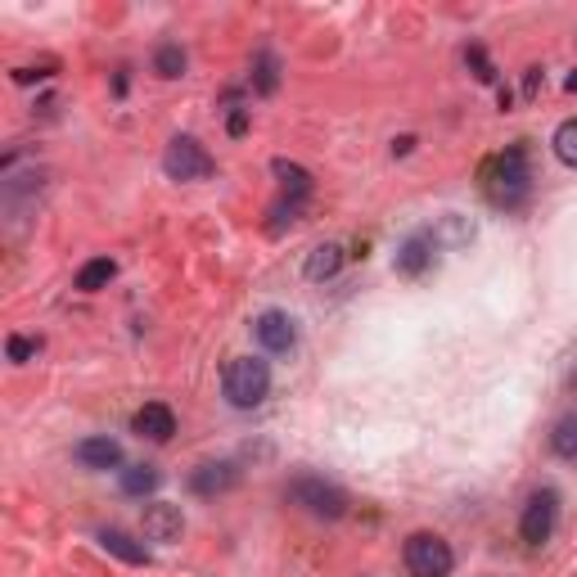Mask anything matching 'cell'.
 I'll use <instances>...</instances> for the list:
<instances>
[{
    "instance_id": "obj_1",
    "label": "cell",
    "mask_w": 577,
    "mask_h": 577,
    "mask_svg": "<svg viewBox=\"0 0 577 577\" xmlns=\"http://www.w3.org/2000/svg\"><path fill=\"white\" fill-rule=\"evenodd\" d=\"M478 185H483V199L500 212H515L528 203L533 194V172H528V150L524 144H510L505 154L487 159L483 172H478Z\"/></svg>"
},
{
    "instance_id": "obj_2",
    "label": "cell",
    "mask_w": 577,
    "mask_h": 577,
    "mask_svg": "<svg viewBox=\"0 0 577 577\" xmlns=\"http://www.w3.org/2000/svg\"><path fill=\"white\" fill-rule=\"evenodd\" d=\"M222 393H226V402L240 406V411L262 406L266 393H271V371H266V361H257V356H235L231 366H226V375H222Z\"/></svg>"
},
{
    "instance_id": "obj_3",
    "label": "cell",
    "mask_w": 577,
    "mask_h": 577,
    "mask_svg": "<svg viewBox=\"0 0 577 577\" xmlns=\"http://www.w3.org/2000/svg\"><path fill=\"white\" fill-rule=\"evenodd\" d=\"M288 500L303 505V510L316 515V519H343L347 505H352L338 483H325V478H316V474H303V478L288 483Z\"/></svg>"
},
{
    "instance_id": "obj_4",
    "label": "cell",
    "mask_w": 577,
    "mask_h": 577,
    "mask_svg": "<svg viewBox=\"0 0 577 577\" xmlns=\"http://www.w3.org/2000/svg\"><path fill=\"white\" fill-rule=\"evenodd\" d=\"M402 559H406V573H411V577H452V568H456V555H452V546H447L438 533H415V537H406Z\"/></svg>"
},
{
    "instance_id": "obj_5",
    "label": "cell",
    "mask_w": 577,
    "mask_h": 577,
    "mask_svg": "<svg viewBox=\"0 0 577 577\" xmlns=\"http://www.w3.org/2000/svg\"><path fill=\"white\" fill-rule=\"evenodd\" d=\"M163 172H168L172 181H207V176L216 172V163H212V154L203 150L199 140L176 135V140L168 144V154H163Z\"/></svg>"
},
{
    "instance_id": "obj_6",
    "label": "cell",
    "mask_w": 577,
    "mask_h": 577,
    "mask_svg": "<svg viewBox=\"0 0 577 577\" xmlns=\"http://www.w3.org/2000/svg\"><path fill=\"white\" fill-rule=\"evenodd\" d=\"M555 519H559V496H555L550 487H541V492H533L528 505H524L519 537H524L528 546H546L550 533H555Z\"/></svg>"
},
{
    "instance_id": "obj_7",
    "label": "cell",
    "mask_w": 577,
    "mask_h": 577,
    "mask_svg": "<svg viewBox=\"0 0 577 577\" xmlns=\"http://www.w3.org/2000/svg\"><path fill=\"white\" fill-rule=\"evenodd\" d=\"M253 334H257V343L266 347V352H294V343H298V321L288 316V312H262L257 321H253Z\"/></svg>"
},
{
    "instance_id": "obj_8",
    "label": "cell",
    "mask_w": 577,
    "mask_h": 577,
    "mask_svg": "<svg viewBox=\"0 0 577 577\" xmlns=\"http://www.w3.org/2000/svg\"><path fill=\"white\" fill-rule=\"evenodd\" d=\"M131 428L140 433V438H150V443H172L176 415H172V406H163V402H144V406L131 415Z\"/></svg>"
},
{
    "instance_id": "obj_9",
    "label": "cell",
    "mask_w": 577,
    "mask_h": 577,
    "mask_svg": "<svg viewBox=\"0 0 577 577\" xmlns=\"http://www.w3.org/2000/svg\"><path fill=\"white\" fill-rule=\"evenodd\" d=\"M140 528H144V537H150V541L172 546V541H181V533H185V515L176 510V505H144Z\"/></svg>"
},
{
    "instance_id": "obj_10",
    "label": "cell",
    "mask_w": 577,
    "mask_h": 577,
    "mask_svg": "<svg viewBox=\"0 0 577 577\" xmlns=\"http://www.w3.org/2000/svg\"><path fill=\"white\" fill-rule=\"evenodd\" d=\"M235 483H240V469H235L231 460L199 465V469L190 474V492H194V496H222V492H231Z\"/></svg>"
},
{
    "instance_id": "obj_11",
    "label": "cell",
    "mask_w": 577,
    "mask_h": 577,
    "mask_svg": "<svg viewBox=\"0 0 577 577\" xmlns=\"http://www.w3.org/2000/svg\"><path fill=\"white\" fill-rule=\"evenodd\" d=\"M433 249H438V240H433V235H411L402 249H397V271L402 275H424L428 266H433Z\"/></svg>"
},
{
    "instance_id": "obj_12",
    "label": "cell",
    "mask_w": 577,
    "mask_h": 577,
    "mask_svg": "<svg viewBox=\"0 0 577 577\" xmlns=\"http://www.w3.org/2000/svg\"><path fill=\"white\" fill-rule=\"evenodd\" d=\"M72 456H78V465H87V469H118L122 465V447L113 438H82Z\"/></svg>"
},
{
    "instance_id": "obj_13",
    "label": "cell",
    "mask_w": 577,
    "mask_h": 577,
    "mask_svg": "<svg viewBox=\"0 0 577 577\" xmlns=\"http://www.w3.org/2000/svg\"><path fill=\"white\" fill-rule=\"evenodd\" d=\"M100 546H104L109 555H118L122 564H150V546L135 541V537L122 533V528H104V533H100Z\"/></svg>"
},
{
    "instance_id": "obj_14",
    "label": "cell",
    "mask_w": 577,
    "mask_h": 577,
    "mask_svg": "<svg viewBox=\"0 0 577 577\" xmlns=\"http://www.w3.org/2000/svg\"><path fill=\"white\" fill-rule=\"evenodd\" d=\"M343 271V244H321V249H312V257H307V280H334Z\"/></svg>"
},
{
    "instance_id": "obj_15",
    "label": "cell",
    "mask_w": 577,
    "mask_h": 577,
    "mask_svg": "<svg viewBox=\"0 0 577 577\" xmlns=\"http://www.w3.org/2000/svg\"><path fill=\"white\" fill-rule=\"evenodd\" d=\"M271 168H275V176H280V185H284V199L303 203V199L312 194V176H307L298 163H284V159H275Z\"/></svg>"
},
{
    "instance_id": "obj_16",
    "label": "cell",
    "mask_w": 577,
    "mask_h": 577,
    "mask_svg": "<svg viewBox=\"0 0 577 577\" xmlns=\"http://www.w3.org/2000/svg\"><path fill=\"white\" fill-rule=\"evenodd\" d=\"M113 275H118L113 257H91V262L78 271V288H82V294H100V288H109Z\"/></svg>"
},
{
    "instance_id": "obj_17",
    "label": "cell",
    "mask_w": 577,
    "mask_h": 577,
    "mask_svg": "<svg viewBox=\"0 0 577 577\" xmlns=\"http://www.w3.org/2000/svg\"><path fill=\"white\" fill-rule=\"evenodd\" d=\"M159 487V469L154 465H131V469H122V492L126 496H150Z\"/></svg>"
},
{
    "instance_id": "obj_18",
    "label": "cell",
    "mask_w": 577,
    "mask_h": 577,
    "mask_svg": "<svg viewBox=\"0 0 577 577\" xmlns=\"http://www.w3.org/2000/svg\"><path fill=\"white\" fill-rule=\"evenodd\" d=\"M154 72H159L163 82H176L181 72H185V50H181V45H172V41H168V45H159V50H154Z\"/></svg>"
},
{
    "instance_id": "obj_19",
    "label": "cell",
    "mask_w": 577,
    "mask_h": 577,
    "mask_svg": "<svg viewBox=\"0 0 577 577\" xmlns=\"http://www.w3.org/2000/svg\"><path fill=\"white\" fill-rule=\"evenodd\" d=\"M275 87H280V63H275V54H257V59H253V91H257V95H275Z\"/></svg>"
},
{
    "instance_id": "obj_20",
    "label": "cell",
    "mask_w": 577,
    "mask_h": 577,
    "mask_svg": "<svg viewBox=\"0 0 577 577\" xmlns=\"http://www.w3.org/2000/svg\"><path fill=\"white\" fill-rule=\"evenodd\" d=\"M550 447H555V456L577 460V415H564V419L555 424V433H550Z\"/></svg>"
},
{
    "instance_id": "obj_21",
    "label": "cell",
    "mask_w": 577,
    "mask_h": 577,
    "mask_svg": "<svg viewBox=\"0 0 577 577\" xmlns=\"http://www.w3.org/2000/svg\"><path fill=\"white\" fill-rule=\"evenodd\" d=\"M555 159L559 163H568V168H577V118H568V122H559V131H555Z\"/></svg>"
},
{
    "instance_id": "obj_22",
    "label": "cell",
    "mask_w": 577,
    "mask_h": 577,
    "mask_svg": "<svg viewBox=\"0 0 577 577\" xmlns=\"http://www.w3.org/2000/svg\"><path fill=\"white\" fill-rule=\"evenodd\" d=\"M465 63L474 68L478 82H496V68H492V59L483 54V45H469V50H465Z\"/></svg>"
},
{
    "instance_id": "obj_23",
    "label": "cell",
    "mask_w": 577,
    "mask_h": 577,
    "mask_svg": "<svg viewBox=\"0 0 577 577\" xmlns=\"http://www.w3.org/2000/svg\"><path fill=\"white\" fill-rule=\"evenodd\" d=\"M6 352H10V361H19V366H23V361H28V356H37V338H23V334H10V343H6Z\"/></svg>"
},
{
    "instance_id": "obj_24",
    "label": "cell",
    "mask_w": 577,
    "mask_h": 577,
    "mask_svg": "<svg viewBox=\"0 0 577 577\" xmlns=\"http://www.w3.org/2000/svg\"><path fill=\"white\" fill-rule=\"evenodd\" d=\"M541 87H546L541 68H528V72H524V95H528V100H537V95H541Z\"/></svg>"
},
{
    "instance_id": "obj_25",
    "label": "cell",
    "mask_w": 577,
    "mask_h": 577,
    "mask_svg": "<svg viewBox=\"0 0 577 577\" xmlns=\"http://www.w3.org/2000/svg\"><path fill=\"white\" fill-rule=\"evenodd\" d=\"M244 131H249V113L235 109V113H231V135H244Z\"/></svg>"
},
{
    "instance_id": "obj_26",
    "label": "cell",
    "mask_w": 577,
    "mask_h": 577,
    "mask_svg": "<svg viewBox=\"0 0 577 577\" xmlns=\"http://www.w3.org/2000/svg\"><path fill=\"white\" fill-rule=\"evenodd\" d=\"M411 144H415L411 135H402V140H393V154H411Z\"/></svg>"
},
{
    "instance_id": "obj_27",
    "label": "cell",
    "mask_w": 577,
    "mask_h": 577,
    "mask_svg": "<svg viewBox=\"0 0 577 577\" xmlns=\"http://www.w3.org/2000/svg\"><path fill=\"white\" fill-rule=\"evenodd\" d=\"M568 91H577V72H573V78H568Z\"/></svg>"
}]
</instances>
